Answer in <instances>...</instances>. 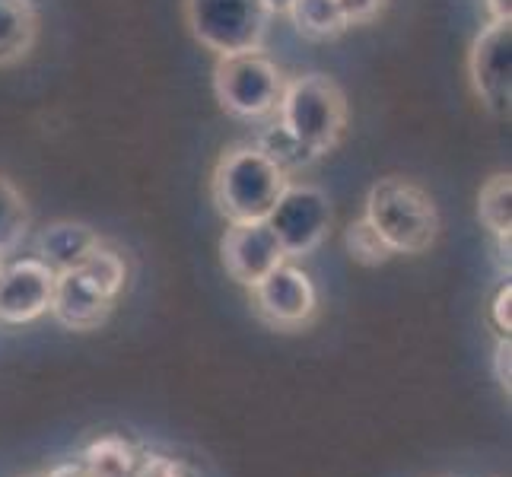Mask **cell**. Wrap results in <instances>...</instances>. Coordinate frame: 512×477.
Returning a JSON list of instances; mask_svg holds the SVG:
<instances>
[{"instance_id": "1", "label": "cell", "mask_w": 512, "mask_h": 477, "mask_svg": "<svg viewBox=\"0 0 512 477\" xmlns=\"http://www.w3.org/2000/svg\"><path fill=\"white\" fill-rule=\"evenodd\" d=\"M290 175L255 144L226 147L210 175V198L226 223H255L268 220L280 191Z\"/></svg>"}, {"instance_id": "2", "label": "cell", "mask_w": 512, "mask_h": 477, "mask_svg": "<svg viewBox=\"0 0 512 477\" xmlns=\"http://www.w3.org/2000/svg\"><path fill=\"white\" fill-rule=\"evenodd\" d=\"M363 217L395 255L430 252L443 229L433 194L404 175H385L369 188Z\"/></svg>"}, {"instance_id": "3", "label": "cell", "mask_w": 512, "mask_h": 477, "mask_svg": "<svg viewBox=\"0 0 512 477\" xmlns=\"http://www.w3.org/2000/svg\"><path fill=\"white\" fill-rule=\"evenodd\" d=\"M274 118L309 150L312 159H322L341 147L350 109L344 90L328 74H303L284 83Z\"/></svg>"}, {"instance_id": "4", "label": "cell", "mask_w": 512, "mask_h": 477, "mask_svg": "<svg viewBox=\"0 0 512 477\" xmlns=\"http://www.w3.org/2000/svg\"><path fill=\"white\" fill-rule=\"evenodd\" d=\"M191 35L217 58L264 48L274 16L261 0H185Z\"/></svg>"}, {"instance_id": "5", "label": "cell", "mask_w": 512, "mask_h": 477, "mask_svg": "<svg viewBox=\"0 0 512 477\" xmlns=\"http://www.w3.org/2000/svg\"><path fill=\"white\" fill-rule=\"evenodd\" d=\"M284 70L274 58L258 51H242V55L217 58L214 67V93L223 112L242 121H264L277 112L280 93H284Z\"/></svg>"}, {"instance_id": "6", "label": "cell", "mask_w": 512, "mask_h": 477, "mask_svg": "<svg viewBox=\"0 0 512 477\" xmlns=\"http://www.w3.org/2000/svg\"><path fill=\"white\" fill-rule=\"evenodd\" d=\"M331 220L334 214L328 194L312 182L290 179L264 223L271 226V233L277 236L287 261H296L312 255L328 239Z\"/></svg>"}, {"instance_id": "7", "label": "cell", "mask_w": 512, "mask_h": 477, "mask_svg": "<svg viewBox=\"0 0 512 477\" xmlns=\"http://www.w3.org/2000/svg\"><path fill=\"white\" fill-rule=\"evenodd\" d=\"M471 90L493 115H509L512 102V23L487 20L468 51Z\"/></svg>"}, {"instance_id": "8", "label": "cell", "mask_w": 512, "mask_h": 477, "mask_svg": "<svg viewBox=\"0 0 512 477\" xmlns=\"http://www.w3.org/2000/svg\"><path fill=\"white\" fill-rule=\"evenodd\" d=\"M252 296L258 315L274 328H303L319 312V290H315L312 277L303 268H296L293 261L277 264L268 277H261L252 287Z\"/></svg>"}, {"instance_id": "9", "label": "cell", "mask_w": 512, "mask_h": 477, "mask_svg": "<svg viewBox=\"0 0 512 477\" xmlns=\"http://www.w3.org/2000/svg\"><path fill=\"white\" fill-rule=\"evenodd\" d=\"M55 271L35 255L10 258L0 268V325H29L42 318L55 293Z\"/></svg>"}, {"instance_id": "10", "label": "cell", "mask_w": 512, "mask_h": 477, "mask_svg": "<svg viewBox=\"0 0 512 477\" xmlns=\"http://www.w3.org/2000/svg\"><path fill=\"white\" fill-rule=\"evenodd\" d=\"M220 258L226 274L242 287H255L261 277H268L277 264H284L287 255L280 249L277 236L264 220L255 223H226L220 239Z\"/></svg>"}, {"instance_id": "11", "label": "cell", "mask_w": 512, "mask_h": 477, "mask_svg": "<svg viewBox=\"0 0 512 477\" xmlns=\"http://www.w3.org/2000/svg\"><path fill=\"white\" fill-rule=\"evenodd\" d=\"M118 299L105 293L83 268H70L55 277L48 312L70 331H96L112 315Z\"/></svg>"}, {"instance_id": "12", "label": "cell", "mask_w": 512, "mask_h": 477, "mask_svg": "<svg viewBox=\"0 0 512 477\" xmlns=\"http://www.w3.org/2000/svg\"><path fill=\"white\" fill-rule=\"evenodd\" d=\"M99 245H102V239L90 223L55 220L42 229L39 239H35V258L45 261L55 274H61L70 268H80Z\"/></svg>"}, {"instance_id": "13", "label": "cell", "mask_w": 512, "mask_h": 477, "mask_svg": "<svg viewBox=\"0 0 512 477\" xmlns=\"http://www.w3.org/2000/svg\"><path fill=\"white\" fill-rule=\"evenodd\" d=\"M39 35L35 0H0V67L23 61Z\"/></svg>"}, {"instance_id": "14", "label": "cell", "mask_w": 512, "mask_h": 477, "mask_svg": "<svg viewBox=\"0 0 512 477\" xmlns=\"http://www.w3.org/2000/svg\"><path fill=\"white\" fill-rule=\"evenodd\" d=\"M478 220L487 233L500 242V249L509 252L512 233V175L497 172L478 191Z\"/></svg>"}, {"instance_id": "15", "label": "cell", "mask_w": 512, "mask_h": 477, "mask_svg": "<svg viewBox=\"0 0 512 477\" xmlns=\"http://www.w3.org/2000/svg\"><path fill=\"white\" fill-rule=\"evenodd\" d=\"M287 16L299 35H306V39H315V42L338 39L341 32L350 29L344 23L338 0H293Z\"/></svg>"}, {"instance_id": "16", "label": "cell", "mask_w": 512, "mask_h": 477, "mask_svg": "<svg viewBox=\"0 0 512 477\" xmlns=\"http://www.w3.org/2000/svg\"><path fill=\"white\" fill-rule=\"evenodd\" d=\"M29 204L23 198V191L16 188L10 179L0 175V258L16 255V249L29 236Z\"/></svg>"}, {"instance_id": "17", "label": "cell", "mask_w": 512, "mask_h": 477, "mask_svg": "<svg viewBox=\"0 0 512 477\" xmlns=\"http://www.w3.org/2000/svg\"><path fill=\"white\" fill-rule=\"evenodd\" d=\"M264 121H268V125H264V128L258 131V137L252 140V144H255L264 156H271L274 163L290 175V179H293V175H296L299 169H306V166L315 163V159L309 156V150H306L303 144H299V140H296L284 125H280V121H277L274 115H271V118H264Z\"/></svg>"}, {"instance_id": "18", "label": "cell", "mask_w": 512, "mask_h": 477, "mask_svg": "<svg viewBox=\"0 0 512 477\" xmlns=\"http://www.w3.org/2000/svg\"><path fill=\"white\" fill-rule=\"evenodd\" d=\"M83 465L96 474H105V477H131V471L137 465V452L131 449L128 439L102 436L83 452Z\"/></svg>"}, {"instance_id": "19", "label": "cell", "mask_w": 512, "mask_h": 477, "mask_svg": "<svg viewBox=\"0 0 512 477\" xmlns=\"http://www.w3.org/2000/svg\"><path fill=\"white\" fill-rule=\"evenodd\" d=\"M344 245H347V255L357 261V264H366V268H379V264L392 261L395 252L388 249L385 239L373 229L366 217L353 220L347 229H344Z\"/></svg>"}, {"instance_id": "20", "label": "cell", "mask_w": 512, "mask_h": 477, "mask_svg": "<svg viewBox=\"0 0 512 477\" xmlns=\"http://www.w3.org/2000/svg\"><path fill=\"white\" fill-rule=\"evenodd\" d=\"M131 477H191L182 462L169 455H137Z\"/></svg>"}, {"instance_id": "21", "label": "cell", "mask_w": 512, "mask_h": 477, "mask_svg": "<svg viewBox=\"0 0 512 477\" xmlns=\"http://www.w3.org/2000/svg\"><path fill=\"white\" fill-rule=\"evenodd\" d=\"M487 318H490V325L497 328L500 338H509V331H512V284H509V280H506V284H500L497 293H493Z\"/></svg>"}, {"instance_id": "22", "label": "cell", "mask_w": 512, "mask_h": 477, "mask_svg": "<svg viewBox=\"0 0 512 477\" xmlns=\"http://www.w3.org/2000/svg\"><path fill=\"white\" fill-rule=\"evenodd\" d=\"M347 26H366L379 20V13L388 7V0H338Z\"/></svg>"}, {"instance_id": "23", "label": "cell", "mask_w": 512, "mask_h": 477, "mask_svg": "<svg viewBox=\"0 0 512 477\" xmlns=\"http://www.w3.org/2000/svg\"><path fill=\"white\" fill-rule=\"evenodd\" d=\"M493 376H497L500 388L509 395V382H512V344H509V338H500L497 350H493Z\"/></svg>"}, {"instance_id": "24", "label": "cell", "mask_w": 512, "mask_h": 477, "mask_svg": "<svg viewBox=\"0 0 512 477\" xmlns=\"http://www.w3.org/2000/svg\"><path fill=\"white\" fill-rule=\"evenodd\" d=\"M487 16L500 23H512V0H484Z\"/></svg>"}, {"instance_id": "25", "label": "cell", "mask_w": 512, "mask_h": 477, "mask_svg": "<svg viewBox=\"0 0 512 477\" xmlns=\"http://www.w3.org/2000/svg\"><path fill=\"white\" fill-rule=\"evenodd\" d=\"M264 7H268L271 16H287L290 7H293V0H261Z\"/></svg>"}, {"instance_id": "26", "label": "cell", "mask_w": 512, "mask_h": 477, "mask_svg": "<svg viewBox=\"0 0 512 477\" xmlns=\"http://www.w3.org/2000/svg\"><path fill=\"white\" fill-rule=\"evenodd\" d=\"M0 268H4V258H0Z\"/></svg>"}]
</instances>
